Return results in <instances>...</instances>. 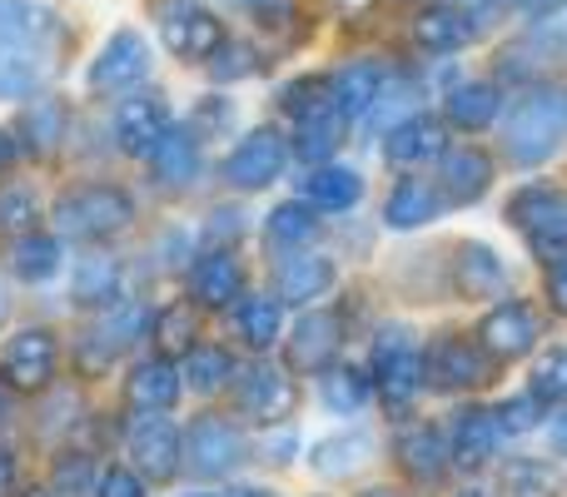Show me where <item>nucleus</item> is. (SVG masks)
<instances>
[{
	"mask_svg": "<svg viewBox=\"0 0 567 497\" xmlns=\"http://www.w3.org/2000/svg\"><path fill=\"white\" fill-rule=\"evenodd\" d=\"M60 20L35 0H0V100H30L55 65Z\"/></svg>",
	"mask_w": 567,
	"mask_h": 497,
	"instance_id": "1",
	"label": "nucleus"
},
{
	"mask_svg": "<svg viewBox=\"0 0 567 497\" xmlns=\"http://www.w3.org/2000/svg\"><path fill=\"white\" fill-rule=\"evenodd\" d=\"M558 149H567V85L528 80V90L503 105V159L538 169Z\"/></svg>",
	"mask_w": 567,
	"mask_h": 497,
	"instance_id": "2",
	"label": "nucleus"
},
{
	"mask_svg": "<svg viewBox=\"0 0 567 497\" xmlns=\"http://www.w3.org/2000/svg\"><path fill=\"white\" fill-rule=\"evenodd\" d=\"M135 225V199L130 189L90 179V185H70L55 199V229L75 245H105V239L125 235Z\"/></svg>",
	"mask_w": 567,
	"mask_h": 497,
	"instance_id": "3",
	"label": "nucleus"
},
{
	"mask_svg": "<svg viewBox=\"0 0 567 497\" xmlns=\"http://www.w3.org/2000/svg\"><path fill=\"white\" fill-rule=\"evenodd\" d=\"M373 393H379V403L389 413H409L413 403H419V393L429 389V379H423V349H419V333L409 329V323H383L379 329V343H373Z\"/></svg>",
	"mask_w": 567,
	"mask_h": 497,
	"instance_id": "4",
	"label": "nucleus"
},
{
	"mask_svg": "<svg viewBox=\"0 0 567 497\" xmlns=\"http://www.w3.org/2000/svg\"><path fill=\"white\" fill-rule=\"evenodd\" d=\"M245 463H249V443L235 418H225V413H199V418H189V428H185V473L189 478H205V483L235 478Z\"/></svg>",
	"mask_w": 567,
	"mask_h": 497,
	"instance_id": "5",
	"label": "nucleus"
},
{
	"mask_svg": "<svg viewBox=\"0 0 567 497\" xmlns=\"http://www.w3.org/2000/svg\"><path fill=\"white\" fill-rule=\"evenodd\" d=\"M155 30L165 40V50L185 65H205L215 60V50L225 45V20L215 10H205L199 0H155Z\"/></svg>",
	"mask_w": 567,
	"mask_h": 497,
	"instance_id": "6",
	"label": "nucleus"
},
{
	"mask_svg": "<svg viewBox=\"0 0 567 497\" xmlns=\"http://www.w3.org/2000/svg\"><path fill=\"white\" fill-rule=\"evenodd\" d=\"M508 219L533 245L538 263L567 249V189L563 185H523L508 199Z\"/></svg>",
	"mask_w": 567,
	"mask_h": 497,
	"instance_id": "7",
	"label": "nucleus"
},
{
	"mask_svg": "<svg viewBox=\"0 0 567 497\" xmlns=\"http://www.w3.org/2000/svg\"><path fill=\"white\" fill-rule=\"evenodd\" d=\"M289 155H293L289 139H284L275 125H259V130H249V135L225 155L219 179H225L229 189H239V195H259V189H269L284 175Z\"/></svg>",
	"mask_w": 567,
	"mask_h": 497,
	"instance_id": "8",
	"label": "nucleus"
},
{
	"mask_svg": "<svg viewBox=\"0 0 567 497\" xmlns=\"http://www.w3.org/2000/svg\"><path fill=\"white\" fill-rule=\"evenodd\" d=\"M423 379L439 393H468L493 379V359L478 339L443 333V339H433L429 349H423Z\"/></svg>",
	"mask_w": 567,
	"mask_h": 497,
	"instance_id": "9",
	"label": "nucleus"
},
{
	"mask_svg": "<svg viewBox=\"0 0 567 497\" xmlns=\"http://www.w3.org/2000/svg\"><path fill=\"white\" fill-rule=\"evenodd\" d=\"M145 75H150V40L135 25H120L95 50V60L85 70V85H90V95H125Z\"/></svg>",
	"mask_w": 567,
	"mask_h": 497,
	"instance_id": "10",
	"label": "nucleus"
},
{
	"mask_svg": "<svg viewBox=\"0 0 567 497\" xmlns=\"http://www.w3.org/2000/svg\"><path fill=\"white\" fill-rule=\"evenodd\" d=\"M478 343L493 363H518L543 343V313L528 299H498L478 323Z\"/></svg>",
	"mask_w": 567,
	"mask_h": 497,
	"instance_id": "11",
	"label": "nucleus"
},
{
	"mask_svg": "<svg viewBox=\"0 0 567 497\" xmlns=\"http://www.w3.org/2000/svg\"><path fill=\"white\" fill-rule=\"evenodd\" d=\"M235 403L245 418L265 423V428H279V423H289L293 408H299V383H293V373L279 369V363H249L235 379Z\"/></svg>",
	"mask_w": 567,
	"mask_h": 497,
	"instance_id": "12",
	"label": "nucleus"
},
{
	"mask_svg": "<svg viewBox=\"0 0 567 497\" xmlns=\"http://www.w3.org/2000/svg\"><path fill=\"white\" fill-rule=\"evenodd\" d=\"M125 453L135 458V473H145L150 483H169L185 468V433L165 413H135L125 433Z\"/></svg>",
	"mask_w": 567,
	"mask_h": 497,
	"instance_id": "13",
	"label": "nucleus"
},
{
	"mask_svg": "<svg viewBox=\"0 0 567 497\" xmlns=\"http://www.w3.org/2000/svg\"><path fill=\"white\" fill-rule=\"evenodd\" d=\"M60 369V339L50 329H20L0 349V379L16 393H45Z\"/></svg>",
	"mask_w": 567,
	"mask_h": 497,
	"instance_id": "14",
	"label": "nucleus"
},
{
	"mask_svg": "<svg viewBox=\"0 0 567 497\" xmlns=\"http://www.w3.org/2000/svg\"><path fill=\"white\" fill-rule=\"evenodd\" d=\"M169 125H175V120H169V105L159 90H130V95L115 105V115H110L115 145L135 159H145L150 149L169 135Z\"/></svg>",
	"mask_w": 567,
	"mask_h": 497,
	"instance_id": "15",
	"label": "nucleus"
},
{
	"mask_svg": "<svg viewBox=\"0 0 567 497\" xmlns=\"http://www.w3.org/2000/svg\"><path fill=\"white\" fill-rule=\"evenodd\" d=\"M343 353V319L333 309H303L293 333L284 339L289 373H329Z\"/></svg>",
	"mask_w": 567,
	"mask_h": 497,
	"instance_id": "16",
	"label": "nucleus"
},
{
	"mask_svg": "<svg viewBox=\"0 0 567 497\" xmlns=\"http://www.w3.org/2000/svg\"><path fill=\"white\" fill-rule=\"evenodd\" d=\"M150 323H155V319H150L145 303H125V299H120L115 309H105L85 333H80V363H85V369H110V363H115L130 343L145 339Z\"/></svg>",
	"mask_w": 567,
	"mask_h": 497,
	"instance_id": "17",
	"label": "nucleus"
},
{
	"mask_svg": "<svg viewBox=\"0 0 567 497\" xmlns=\"http://www.w3.org/2000/svg\"><path fill=\"white\" fill-rule=\"evenodd\" d=\"M145 159H150V175H155V185L165 189V195H185V189H195L199 169H205V139H199L189 125H169V135L159 139Z\"/></svg>",
	"mask_w": 567,
	"mask_h": 497,
	"instance_id": "18",
	"label": "nucleus"
},
{
	"mask_svg": "<svg viewBox=\"0 0 567 497\" xmlns=\"http://www.w3.org/2000/svg\"><path fill=\"white\" fill-rule=\"evenodd\" d=\"M393 458L409 473L413 488H439L453 468L449 438H443V428H433V423H409V428L393 438Z\"/></svg>",
	"mask_w": 567,
	"mask_h": 497,
	"instance_id": "19",
	"label": "nucleus"
},
{
	"mask_svg": "<svg viewBox=\"0 0 567 497\" xmlns=\"http://www.w3.org/2000/svg\"><path fill=\"white\" fill-rule=\"evenodd\" d=\"M185 393V373L169 363V353H150V359L130 363L125 373V408L130 413H169Z\"/></svg>",
	"mask_w": 567,
	"mask_h": 497,
	"instance_id": "20",
	"label": "nucleus"
},
{
	"mask_svg": "<svg viewBox=\"0 0 567 497\" xmlns=\"http://www.w3.org/2000/svg\"><path fill=\"white\" fill-rule=\"evenodd\" d=\"M508 289V269H503V253L483 239H463L453 249V293L468 303H488V299H503Z\"/></svg>",
	"mask_w": 567,
	"mask_h": 497,
	"instance_id": "21",
	"label": "nucleus"
},
{
	"mask_svg": "<svg viewBox=\"0 0 567 497\" xmlns=\"http://www.w3.org/2000/svg\"><path fill=\"white\" fill-rule=\"evenodd\" d=\"M498 443H503V428L493 418V408H458L449 423V458L453 468L463 473H483L493 458H498Z\"/></svg>",
	"mask_w": 567,
	"mask_h": 497,
	"instance_id": "22",
	"label": "nucleus"
},
{
	"mask_svg": "<svg viewBox=\"0 0 567 497\" xmlns=\"http://www.w3.org/2000/svg\"><path fill=\"white\" fill-rule=\"evenodd\" d=\"M449 149V120L439 115H403L399 125L383 135V159L393 169H419Z\"/></svg>",
	"mask_w": 567,
	"mask_h": 497,
	"instance_id": "23",
	"label": "nucleus"
},
{
	"mask_svg": "<svg viewBox=\"0 0 567 497\" xmlns=\"http://www.w3.org/2000/svg\"><path fill=\"white\" fill-rule=\"evenodd\" d=\"M245 293V263L235 249H205L189 269V299L195 309H235Z\"/></svg>",
	"mask_w": 567,
	"mask_h": 497,
	"instance_id": "24",
	"label": "nucleus"
},
{
	"mask_svg": "<svg viewBox=\"0 0 567 497\" xmlns=\"http://www.w3.org/2000/svg\"><path fill=\"white\" fill-rule=\"evenodd\" d=\"M439 189L449 205H478L493 189V155L478 145H449L439 155Z\"/></svg>",
	"mask_w": 567,
	"mask_h": 497,
	"instance_id": "25",
	"label": "nucleus"
},
{
	"mask_svg": "<svg viewBox=\"0 0 567 497\" xmlns=\"http://www.w3.org/2000/svg\"><path fill=\"white\" fill-rule=\"evenodd\" d=\"M65 135H70V110L65 100L55 95H30L25 110H20V125H16V139L30 159H55L65 149Z\"/></svg>",
	"mask_w": 567,
	"mask_h": 497,
	"instance_id": "26",
	"label": "nucleus"
},
{
	"mask_svg": "<svg viewBox=\"0 0 567 497\" xmlns=\"http://www.w3.org/2000/svg\"><path fill=\"white\" fill-rule=\"evenodd\" d=\"M443 209H453V205L443 199L439 179L403 175L399 185L389 189V199H383V225L399 229V235H409V229H423V225H433V219H443Z\"/></svg>",
	"mask_w": 567,
	"mask_h": 497,
	"instance_id": "27",
	"label": "nucleus"
},
{
	"mask_svg": "<svg viewBox=\"0 0 567 497\" xmlns=\"http://www.w3.org/2000/svg\"><path fill=\"white\" fill-rule=\"evenodd\" d=\"M333 279H339V269H333L329 253L293 249L289 259H279V269H275V293H279L284 303H299V309H309V303H319L323 293L333 289Z\"/></svg>",
	"mask_w": 567,
	"mask_h": 497,
	"instance_id": "28",
	"label": "nucleus"
},
{
	"mask_svg": "<svg viewBox=\"0 0 567 497\" xmlns=\"http://www.w3.org/2000/svg\"><path fill=\"white\" fill-rule=\"evenodd\" d=\"M503 100L508 95L493 80H458L449 90V100H443V120L453 130H463V135H483V130H493L503 120Z\"/></svg>",
	"mask_w": 567,
	"mask_h": 497,
	"instance_id": "29",
	"label": "nucleus"
},
{
	"mask_svg": "<svg viewBox=\"0 0 567 497\" xmlns=\"http://www.w3.org/2000/svg\"><path fill=\"white\" fill-rule=\"evenodd\" d=\"M70 299H75V309H95V313L115 309L125 299V263L115 253H85L75 263V273H70Z\"/></svg>",
	"mask_w": 567,
	"mask_h": 497,
	"instance_id": "30",
	"label": "nucleus"
},
{
	"mask_svg": "<svg viewBox=\"0 0 567 497\" xmlns=\"http://www.w3.org/2000/svg\"><path fill=\"white\" fill-rule=\"evenodd\" d=\"M478 30H483V20L463 6H433L413 20V40H419V50H429V55H453V50L473 45Z\"/></svg>",
	"mask_w": 567,
	"mask_h": 497,
	"instance_id": "31",
	"label": "nucleus"
},
{
	"mask_svg": "<svg viewBox=\"0 0 567 497\" xmlns=\"http://www.w3.org/2000/svg\"><path fill=\"white\" fill-rule=\"evenodd\" d=\"M383 85H389V70L379 60H349L339 75H329V95H333V110L343 120H363L373 105H379Z\"/></svg>",
	"mask_w": 567,
	"mask_h": 497,
	"instance_id": "32",
	"label": "nucleus"
},
{
	"mask_svg": "<svg viewBox=\"0 0 567 497\" xmlns=\"http://www.w3.org/2000/svg\"><path fill=\"white\" fill-rule=\"evenodd\" d=\"M299 199H309V205L323 209V215H343V209H353L363 199V175L353 165L323 159V165H313L309 175H303Z\"/></svg>",
	"mask_w": 567,
	"mask_h": 497,
	"instance_id": "33",
	"label": "nucleus"
},
{
	"mask_svg": "<svg viewBox=\"0 0 567 497\" xmlns=\"http://www.w3.org/2000/svg\"><path fill=\"white\" fill-rule=\"evenodd\" d=\"M235 333L245 339V349H255V353L279 349L284 343V299L279 293H239Z\"/></svg>",
	"mask_w": 567,
	"mask_h": 497,
	"instance_id": "34",
	"label": "nucleus"
},
{
	"mask_svg": "<svg viewBox=\"0 0 567 497\" xmlns=\"http://www.w3.org/2000/svg\"><path fill=\"white\" fill-rule=\"evenodd\" d=\"M373 463V433L349 428V433H333V438H319L309 453V468L319 478H353Z\"/></svg>",
	"mask_w": 567,
	"mask_h": 497,
	"instance_id": "35",
	"label": "nucleus"
},
{
	"mask_svg": "<svg viewBox=\"0 0 567 497\" xmlns=\"http://www.w3.org/2000/svg\"><path fill=\"white\" fill-rule=\"evenodd\" d=\"M185 389L199 393V398H215V393H225L229 383L239 379V363L235 353L225 349V343H195V349L185 353Z\"/></svg>",
	"mask_w": 567,
	"mask_h": 497,
	"instance_id": "36",
	"label": "nucleus"
},
{
	"mask_svg": "<svg viewBox=\"0 0 567 497\" xmlns=\"http://www.w3.org/2000/svg\"><path fill=\"white\" fill-rule=\"evenodd\" d=\"M518 50L533 55L538 65H567V0H553L548 10H538L528 20Z\"/></svg>",
	"mask_w": 567,
	"mask_h": 497,
	"instance_id": "37",
	"label": "nucleus"
},
{
	"mask_svg": "<svg viewBox=\"0 0 567 497\" xmlns=\"http://www.w3.org/2000/svg\"><path fill=\"white\" fill-rule=\"evenodd\" d=\"M343 125H349V120H343L333 105H323V110H313V115L293 120V155L309 159V165L333 159V149L343 145Z\"/></svg>",
	"mask_w": 567,
	"mask_h": 497,
	"instance_id": "38",
	"label": "nucleus"
},
{
	"mask_svg": "<svg viewBox=\"0 0 567 497\" xmlns=\"http://www.w3.org/2000/svg\"><path fill=\"white\" fill-rule=\"evenodd\" d=\"M10 269H16V279H25V283L55 279V273H60V239L55 235H40V229L10 239Z\"/></svg>",
	"mask_w": 567,
	"mask_h": 497,
	"instance_id": "39",
	"label": "nucleus"
},
{
	"mask_svg": "<svg viewBox=\"0 0 567 497\" xmlns=\"http://www.w3.org/2000/svg\"><path fill=\"white\" fill-rule=\"evenodd\" d=\"M319 398L329 413H343V418H353V413L369 408L373 398V379H363L359 369H339L333 363L329 373H319Z\"/></svg>",
	"mask_w": 567,
	"mask_h": 497,
	"instance_id": "40",
	"label": "nucleus"
},
{
	"mask_svg": "<svg viewBox=\"0 0 567 497\" xmlns=\"http://www.w3.org/2000/svg\"><path fill=\"white\" fill-rule=\"evenodd\" d=\"M265 235L275 239V245H284V249H303V245H309V239H319V235H323V225H319V209H313L309 199H289V205L269 209V219H265Z\"/></svg>",
	"mask_w": 567,
	"mask_h": 497,
	"instance_id": "41",
	"label": "nucleus"
},
{
	"mask_svg": "<svg viewBox=\"0 0 567 497\" xmlns=\"http://www.w3.org/2000/svg\"><path fill=\"white\" fill-rule=\"evenodd\" d=\"M498 497H558V473L543 458H508L498 468Z\"/></svg>",
	"mask_w": 567,
	"mask_h": 497,
	"instance_id": "42",
	"label": "nucleus"
},
{
	"mask_svg": "<svg viewBox=\"0 0 567 497\" xmlns=\"http://www.w3.org/2000/svg\"><path fill=\"white\" fill-rule=\"evenodd\" d=\"M150 333L159 339V353H189L199 343V313H195V303H185V299L165 303V309L155 313V323H150Z\"/></svg>",
	"mask_w": 567,
	"mask_h": 497,
	"instance_id": "43",
	"label": "nucleus"
},
{
	"mask_svg": "<svg viewBox=\"0 0 567 497\" xmlns=\"http://www.w3.org/2000/svg\"><path fill=\"white\" fill-rule=\"evenodd\" d=\"M50 483H55V497H95V453H60L55 468H50Z\"/></svg>",
	"mask_w": 567,
	"mask_h": 497,
	"instance_id": "44",
	"label": "nucleus"
},
{
	"mask_svg": "<svg viewBox=\"0 0 567 497\" xmlns=\"http://www.w3.org/2000/svg\"><path fill=\"white\" fill-rule=\"evenodd\" d=\"M35 219H40L35 189H30V185H0V235L20 239V235H30V229H35Z\"/></svg>",
	"mask_w": 567,
	"mask_h": 497,
	"instance_id": "45",
	"label": "nucleus"
},
{
	"mask_svg": "<svg viewBox=\"0 0 567 497\" xmlns=\"http://www.w3.org/2000/svg\"><path fill=\"white\" fill-rule=\"evenodd\" d=\"M493 418H498V428H503V438H523V433H533L538 428V418H543V398L538 393H518V398H503L498 408H493Z\"/></svg>",
	"mask_w": 567,
	"mask_h": 497,
	"instance_id": "46",
	"label": "nucleus"
},
{
	"mask_svg": "<svg viewBox=\"0 0 567 497\" xmlns=\"http://www.w3.org/2000/svg\"><path fill=\"white\" fill-rule=\"evenodd\" d=\"M533 393L543 403H567V343L563 349H548L533 363Z\"/></svg>",
	"mask_w": 567,
	"mask_h": 497,
	"instance_id": "47",
	"label": "nucleus"
},
{
	"mask_svg": "<svg viewBox=\"0 0 567 497\" xmlns=\"http://www.w3.org/2000/svg\"><path fill=\"white\" fill-rule=\"evenodd\" d=\"M279 105H284V115H289V120H303V115H313V110L333 105V95H329V80H323V75L293 80V85H284Z\"/></svg>",
	"mask_w": 567,
	"mask_h": 497,
	"instance_id": "48",
	"label": "nucleus"
},
{
	"mask_svg": "<svg viewBox=\"0 0 567 497\" xmlns=\"http://www.w3.org/2000/svg\"><path fill=\"white\" fill-rule=\"evenodd\" d=\"M235 125V105L219 95H205L195 105V115H189V130H195L199 139H225V130Z\"/></svg>",
	"mask_w": 567,
	"mask_h": 497,
	"instance_id": "49",
	"label": "nucleus"
},
{
	"mask_svg": "<svg viewBox=\"0 0 567 497\" xmlns=\"http://www.w3.org/2000/svg\"><path fill=\"white\" fill-rule=\"evenodd\" d=\"M543 293H548V309L567 319V249L543 259Z\"/></svg>",
	"mask_w": 567,
	"mask_h": 497,
	"instance_id": "50",
	"label": "nucleus"
},
{
	"mask_svg": "<svg viewBox=\"0 0 567 497\" xmlns=\"http://www.w3.org/2000/svg\"><path fill=\"white\" fill-rule=\"evenodd\" d=\"M95 497H145V478H140L135 468H105L95 483Z\"/></svg>",
	"mask_w": 567,
	"mask_h": 497,
	"instance_id": "51",
	"label": "nucleus"
},
{
	"mask_svg": "<svg viewBox=\"0 0 567 497\" xmlns=\"http://www.w3.org/2000/svg\"><path fill=\"white\" fill-rule=\"evenodd\" d=\"M215 75H219V80H239V75H255V55H249L245 45H235V40H225V45L215 50Z\"/></svg>",
	"mask_w": 567,
	"mask_h": 497,
	"instance_id": "52",
	"label": "nucleus"
},
{
	"mask_svg": "<svg viewBox=\"0 0 567 497\" xmlns=\"http://www.w3.org/2000/svg\"><path fill=\"white\" fill-rule=\"evenodd\" d=\"M239 219H245L239 209H215V215H209V229H205V235H209V249H225L219 239H235L239 229H245Z\"/></svg>",
	"mask_w": 567,
	"mask_h": 497,
	"instance_id": "53",
	"label": "nucleus"
},
{
	"mask_svg": "<svg viewBox=\"0 0 567 497\" xmlns=\"http://www.w3.org/2000/svg\"><path fill=\"white\" fill-rule=\"evenodd\" d=\"M548 448L558 453V458H567V403L548 418Z\"/></svg>",
	"mask_w": 567,
	"mask_h": 497,
	"instance_id": "54",
	"label": "nucleus"
},
{
	"mask_svg": "<svg viewBox=\"0 0 567 497\" xmlns=\"http://www.w3.org/2000/svg\"><path fill=\"white\" fill-rule=\"evenodd\" d=\"M16 478H20V463L10 448H0V497H16Z\"/></svg>",
	"mask_w": 567,
	"mask_h": 497,
	"instance_id": "55",
	"label": "nucleus"
},
{
	"mask_svg": "<svg viewBox=\"0 0 567 497\" xmlns=\"http://www.w3.org/2000/svg\"><path fill=\"white\" fill-rule=\"evenodd\" d=\"M20 155H25V149H20V139L16 135H10V130H0V175H6V169L10 165H16V159Z\"/></svg>",
	"mask_w": 567,
	"mask_h": 497,
	"instance_id": "56",
	"label": "nucleus"
},
{
	"mask_svg": "<svg viewBox=\"0 0 567 497\" xmlns=\"http://www.w3.org/2000/svg\"><path fill=\"white\" fill-rule=\"evenodd\" d=\"M10 393H16V389H10V383H6V379H0V423H6V418H10Z\"/></svg>",
	"mask_w": 567,
	"mask_h": 497,
	"instance_id": "57",
	"label": "nucleus"
},
{
	"mask_svg": "<svg viewBox=\"0 0 567 497\" xmlns=\"http://www.w3.org/2000/svg\"><path fill=\"white\" fill-rule=\"evenodd\" d=\"M6 319H10V293H6V283H0V329H6Z\"/></svg>",
	"mask_w": 567,
	"mask_h": 497,
	"instance_id": "58",
	"label": "nucleus"
},
{
	"mask_svg": "<svg viewBox=\"0 0 567 497\" xmlns=\"http://www.w3.org/2000/svg\"><path fill=\"white\" fill-rule=\"evenodd\" d=\"M359 497H409V493H399V488H369V493H359Z\"/></svg>",
	"mask_w": 567,
	"mask_h": 497,
	"instance_id": "59",
	"label": "nucleus"
},
{
	"mask_svg": "<svg viewBox=\"0 0 567 497\" xmlns=\"http://www.w3.org/2000/svg\"><path fill=\"white\" fill-rule=\"evenodd\" d=\"M16 497H55V493H45V488H30V493H16Z\"/></svg>",
	"mask_w": 567,
	"mask_h": 497,
	"instance_id": "60",
	"label": "nucleus"
},
{
	"mask_svg": "<svg viewBox=\"0 0 567 497\" xmlns=\"http://www.w3.org/2000/svg\"><path fill=\"white\" fill-rule=\"evenodd\" d=\"M439 6H478V0H439Z\"/></svg>",
	"mask_w": 567,
	"mask_h": 497,
	"instance_id": "61",
	"label": "nucleus"
},
{
	"mask_svg": "<svg viewBox=\"0 0 567 497\" xmlns=\"http://www.w3.org/2000/svg\"><path fill=\"white\" fill-rule=\"evenodd\" d=\"M458 497H483V493H473V488H468V493H458Z\"/></svg>",
	"mask_w": 567,
	"mask_h": 497,
	"instance_id": "62",
	"label": "nucleus"
},
{
	"mask_svg": "<svg viewBox=\"0 0 567 497\" xmlns=\"http://www.w3.org/2000/svg\"><path fill=\"white\" fill-rule=\"evenodd\" d=\"M189 497H209V493H189Z\"/></svg>",
	"mask_w": 567,
	"mask_h": 497,
	"instance_id": "63",
	"label": "nucleus"
}]
</instances>
